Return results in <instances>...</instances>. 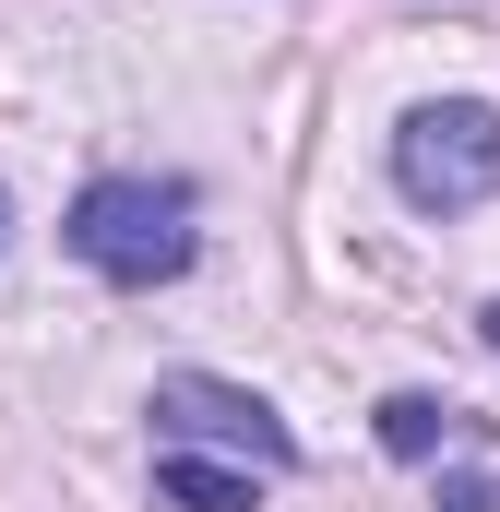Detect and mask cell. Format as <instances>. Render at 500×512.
Instances as JSON below:
<instances>
[{
	"mask_svg": "<svg viewBox=\"0 0 500 512\" xmlns=\"http://www.w3.org/2000/svg\"><path fill=\"white\" fill-rule=\"evenodd\" d=\"M381 453H393V465H429V453H441V441H453V405H441V393H381Z\"/></svg>",
	"mask_w": 500,
	"mask_h": 512,
	"instance_id": "cell-5",
	"label": "cell"
},
{
	"mask_svg": "<svg viewBox=\"0 0 500 512\" xmlns=\"http://www.w3.org/2000/svg\"><path fill=\"white\" fill-rule=\"evenodd\" d=\"M155 441L167 453H239L250 477H286L298 465V429L262 405V393H239V382H203V370H179V382H155Z\"/></svg>",
	"mask_w": 500,
	"mask_h": 512,
	"instance_id": "cell-3",
	"label": "cell"
},
{
	"mask_svg": "<svg viewBox=\"0 0 500 512\" xmlns=\"http://www.w3.org/2000/svg\"><path fill=\"white\" fill-rule=\"evenodd\" d=\"M155 501H167V512H250V465H215V453H167V465H155Z\"/></svg>",
	"mask_w": 500,
	"mask_h": 512,
	"instance_id": "cell-4",
	"label": "cell"
},
{
	"mask_svg": "<svg viewBox=\"0 0 500 512\" xmlns=\"http://www.w3.org/2000/svg\"><path fill=\"white\" fill-rule=\"evenodd\" d=\"M393 191H405L417 215L489 203V191H500V108H477V96L405 108V131H393Z\"/></svg>",
	"mask_w": 500,
	"mask_h": 512,
	"instance_id": "cell-2",
	"label": "cell"
},
{
	"mask_svg": "<svg viewBox=\"0 0 500 512\" xmlns=\"http://www.w3.org/2000/svg\"><path fill=\"white\" fill-rule=\"evenodd\" d=\"M477 334H489V346H500V298H489V310H477Z\"/></svg>",
	"mask_w": 500,
	"mask_h": 512,
	"instance_id": "cell-7",
	"label": "cell"
},
{
	"mask_svg": "<svg viewBox=\"0 0 500 512\" xmlns=\"http://www.w3.org/2000/svg\"><path fill=\"white\" fill-rule=\"evenodd\" d=\"M72 262L108 286H167L191 274V191L179 179H96L72 203Z\"/></svg>",
	"mask_w": 500,
	"mask_h": 512,
	"instance_id": "cell-1",
	"label": "cell"
},
{
	"mask_svg": "<svg viewBox=\"0 0 500 512\" xmlns=\"http://www.w3.org/2000/svg\"><path fill=\"white\" fill-rule=\"evenodd\" d=\"M0 239H12V203H0Z\"/></svg>",
	"mask_w": 500,
	"mask_h": 512,
	"instance_id": "cell-8",
	"label": "cell"
},
{
	"mask_svg": "<svg viewBox=\"0 0 500 512\" xmlns=\"http://www.w3.org/2000/svg\"><path fill=\"white\" fill-rule=\"evenodd\" d=\"M441 512H500V477H441Z\"/></svg>",
	"mask_w": 500,
	"mask_h": 512,
	"instance_id": "cell-6",
	"label": "cell"
}]
</instances>
